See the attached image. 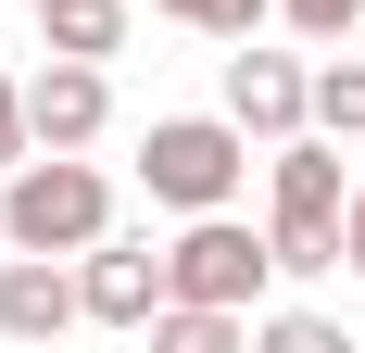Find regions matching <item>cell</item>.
I'll return each mask as SVG.
<instances>
[{
	"label": "cell",
	"instance_id": "6da1fadb",
	"mask_svg": "<svg viewBox=\"0 0 365 353\" xmlns=\"http://www.w3.org/2000/svg\"><path fill=\"white\" fill-rule=\"evenodd\" d=\"M277 265L290 278H328V265H353V176H340V139L328 126H302V139H277Z\"/></svg>",
	"mask_w": 365,
	"mask_h": 353
},
{
	"label": "cell",
	"instance_id": "7a4b0ae2",
	"mask_svg": "<svg viewBox=\"0 0 365 353\" xmlns=\"http://www.w3.org/2000/svg\"><path fill=\"white\" fill-rule=\"evenodd\" d=\"M0 240L13 252H88L113 240V176L88 151H26V164L0 176Z\"/></svg>",
	"mask_w": 365,
	"mask_h": 353
},
{
	"label": "cell",
	"instance_id": "3957f363",
	"mask_svg": "<svg viewBox=\"0 0 365 353\" xmlns=\"http://www.w3.org/2000/svg\"><path fill=\"white\" fill-rule=\"evenodd\" d=\"M240 176H252V126L240 114H164L139 139V189L164 214H215V202H240Z\"/></svg>",
	"mask_w": 365,
	"mask_h": 353
},
{
	"label": "cell",
	"instance_id": "277c9868",
	"mask_svg": "<svg viewBox=\"0 0 365 353\" xmlns=\"http://www.w3.org/2000/svg\"><path fill=\"white\" fill-rule=\"evenodd\" d=\"M164 265H177V290H189V303H240V316H252L264 290L290 278V265H277V240H252L227 202H215V214H189V240L164 252Z\"/></svg>",
	"mask_w": 365,
	"mask_h": 353
},
{
	"label": "cell",
	"instance_id": "5b68a950",
	"mask_svg": "<svg viewBox=\"0 0 365 353\" xmlns=\"http://www.w3.org/2000/svg\"><path fill=\"white\" fill-rule=\"evenodd\" d=\"M227 114H240L264 151L302 139V126H315V76H302V51H252V38H240V51H227Z\"/></svg>",
	"mask_w": 365,
	"mask_h": 353
},
{
	"label": "cell",
	"instance_id": "8992f818",
	"mask_svg": "<svg viewBox=\"0 0 365 353\" xmlns=\"http://www.w3.org/2000/svg\"><path fill=\"white\" fill-rule=\"evenodd\" d=\"M26 114H38V151H88L113 126V76L88 64V51H51V64L26 76Z\"/></svg>",
	"mask_w": 365,
	"mask_h": 353
},
{
	"label": "cell",
	"instance_id": "52a82bcc",
	"mask_svg": "<svg viewBox=\"0 0 365 353\" xmlns=\"http://www.w3.org/2000/svg\"><path fill=\"white\" fill-rule=\"evenodd\" d=\"M76 278H88V328H151V316H164V290H177V265H164L151 240H126V252L88 240Z\"/></svg>",
	"mask_w": 365,
	"mask_h": 353
},
{
	"label": "cell",
	"instance_id": "ba28073f",
	"mask_svg": "<svg viewBox=\"0 0 365 353\" xmlns=\"http://www.w3.org/2000/svg\"><path fill=\"white\" fill-rule=\"evenodd\" d=\"M88 316V278H63V252H13L0 265V341H63Z\"/></svg>",
	"mask_w": 365,
	"mask_h": 353
},
{
	"label": "cell",
	"instance_id": "9c48e42d",
	"mask_svg": "<svg viewBox=\"0 0 365 353\" xmlns=\"http://www.w3.org/2000/svg\"><path fill=\"white\" fill-rule=\"evenodd\" d=\"M151 341H164V353H240V341H252V316H240V303H189V290H164Z\"/></svg>",
	"mask_w": 365,
	"mask_h": 353
},
{
	"label": "cell",
	"instance_id": "30bf717a",
	"mask_svg": "<svg viewBox=\"0 0 365 353\" xmlns=\"http://www.w3.org/2000/svg\"><path fill=\"white\" fill-rule=\"evenodd\" d=\"M38 26H51V51H126V0H38Z\"/></svg>",
	"mask_w": 365,
	"mask_h": 353
},
{
	"label": "cell",
	"instance_id": "8fae6325",
	"mask_svg": "<svg viewBox=\"0 0 365 353\" xmlns=\"http://www.w3.org/2000/svg\"><path fill=\"white\" fill-rule=\"evenodd\" d=\"M315 126H328V139H365V64H328V76H315Z\"/></svg>",
	"mask_w": 365,
	"mask_h": 353
},
{
	"label": "cell",
	"instance_id": "7c38bea8",
	"mask_svg": "<svg viewBox=\"0 0 365 353\" xmlns=\"http://www.w3.org/2000/svg\"><path fill=\"white\" fill-rule=\"evenodd\" d=\"M252 353H340V328L302 316V303H290V316H264V303H252Z\"/></svg>",
	"mask_w": 365,
	"mask_h": 353
},
{
	"label": "cell",
	"instance_id": "4fadbf2b",
	"mask_svg": "<svg viewBox=\"0 0 365 353\" xmlns=\"http://www.w3.org/2000/svg\"><path fill=\"white\" fill-rule=\"evenodd\" d=\"M151 13H177V26H202V38H252L277 0H151Z\"/></svg>",
	"mask_w": 365,
	"mask_h": 353
},
{
	"label": "cell",
	"instance_id": "5bb4252c",
	"mask_svg": "<svg viewBox=\"0 0 365 353\" xmlns=\"http://www.w3.org/2000/svg\"><path fill=\"white\" fill-rule=\"evenodd\" d=\"M38 151V114H26V76H0V176Z\"/></svg>",
	"mask_w": 365,
	"mask_h": 353
},
{
	"label": "cell",
	"instance_id": "9a60e30c",
	"mask_svg": "<svg viewBox=\"0 0 365 353\" xmlns=\"http://www.w3.org/2000/svg\"><path fill=\"white\" fill-rule=\"evenodd\" d=\"M277 13H290L302 38H353V13H365V0H277Z\"/></svg>",
	"mask_w": 365,
	"mask_h": 353
},
{
	"label": "cell",
	"instance_id": "2e32d148",
	"mask_svg": "<svg viewBox=\"0 0 365 353\" xmlns=\"http://www.w3.org/2000/svg\"><path fill=\"white\" fill-rule=\"evenodd\" d=\"M353 278H365V189H353Z\"/></svg>",
	"mask_w": 365,
	"mask_h": 353
},
{
	"label": "cell",
	"instance_id": "e0dca14e",
	"mask_svg": "<svg viewBox=\"0 0 365 353\" xmlns=\"http://www.w3.org/2000/svg\"><path fill=\"white\" fill-rule=\"evenodd\" d=\"M26 13H38V0H26Z\"/></svg>",
	"mask_w": 365,
	"mask_h": 353
}]
</instances>
